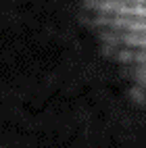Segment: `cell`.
<instances>
[{"instance_id": "1", "label": "cell", "mask_w": 146, "mask_h": 148, "mask_svg": "<svg viewBox=\"0 0 146 148\" xmlns=\"http://www.w3.org/2000/svg\"><path fill=\"white\" fill-rule=\"evenodd\" d=\"M111 52L146 88V0H88Z\"/></svg>"}]
</instances>
